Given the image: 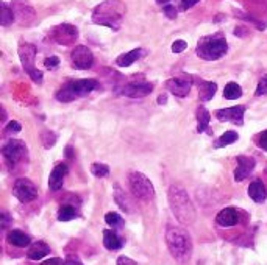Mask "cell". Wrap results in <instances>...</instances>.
I'll list each match as a JSON object with an SVG mask.
<instances>
[{
  "label": "cell",
  "instance_id": "obj_45",
  "mask_svg": "<svg viewBox=\"0 0 267 265\" xmlns=\"http://www.w3.org/2000/svg\"><path fill=\"white\" fill-rule=\"evenodd\" d=\"M41 265H64V263H63V260H61V259H58V257H52V259H47V260H44Z\"/></svg>",
  "mask_w": 267,
  "mask_h": 265
},
{
  "label": "cell",
  "instance_id": "obj_11",
  "mask_svg": "<svg viewBox=\"0 0 267 265\" xmlns=\"http://www.w3.org/2000/svg\"><path fill=\"white\" fill-rule=\"evenodd\" d=\"M50 36L55 39V42L58 44H70L74 42L77 38H78V32L74 25H60V27H55L50 33Z\"/></svg>",
  "mask_w": 267,
  "mask_h": 265
},
{
  "label": "cell",
  "instance_id": "obj_38",
  "mask_svg": "<svg viewBox=\"0 0 267 265\" xmlns=\"http://www.w3.org/2000/svg\"><path fill=\"white\" fill-rule=\"evenodd\" d=\"M197 2H199V0H181V2H180V10L181 11H186V10L192 8Z\"/></svg>",
  "mask_w": 267,
  "mask_h": 265
},
{
  "label": "cell",
  "instance_id": "obj_2",
  "mask_svg": "<svg viewBox=\"0 0 267 265\" xmlns=\"http://www.w3.org/2000/svg\"><path fill=\"white\" fill-rule=\"evenodd\" d=\"M124 13L125 7L120 0H106L94 10L92 22L103 27H110L113 30H119V23L124 17Z\"/></svg>",
  "mask_w": 267,
  "mask_h": 265
},
{
  "label": "cell",
  "instance_id": "obj_31",
  "mask_svg": "<svg viewBox=\"0 0 267 265\" xmlns=\"http://www.w3.org/2000/svg\"><path fill=\"white\" fill-rule=\"evenodd\" d=\"M41 140H42L44 149H52L57 143V134L50 130H44L41 133Z\"/></svg>",
  "mask_w": 267,
  "mask_h": 265
},
{
  "label": "cell",
  "instance_id": "obj_6",
  "mask_svg": "<svg viewBox=\"0 0 267 265\" xmlns=\"http://www.w3.org/2000/svg\"><path fill=\"white\" fill-rule=\"evenodd\" d=\"M13 194H14V197L19 201L30 203V201H33L38 197V189H36V186L30 180L19 178L14 183V186H13Z\"/></svg>",
  "mask_w": 267,
  "mask_h": 265
},
{
  "label": "cell",
  "instance_id": "obj_12",
  "mask_svg": "<svg viewBox=\"0 0 267 265\" xmlns=\"http://www.w3.org/2000/svg\"><path fill=\"white\" fill-rule=\"evenodd\" d=\"M256 162L253 158L250 156H237V167L234 170V180L236 181H242L246 180L255 168Z\"/></svg>",
  "mask_w": 267,
  "mask_h": 265
},
{
  "label": "cell",
  "instance_id": "obj_8",
  "mask_svg": "<svg viewBox=\"0 0 267 265\" xmlns=\"http://www.w3.org/2000/svg\"><path fill=\"white\" fill-rule=\"evenodd\" d=\"M192 86V78L188 75H181V77H175L166 81V87L169 92H172L177 97H186L191 91Z\"/></svg>",
  "mask_w": 267,
  "mask_h": 265
},
{
  "label": "cell",
  "instance_id": "obj_44",
  "mask_svg": "<svg viewBox=\"0 0 267 265\" xmlns=\"http://www.w3.org/2000/svg\"><path fill=\"white\" fill-rule=\"evenodd\" d=\"M117 265H136L131 259H128L127 256H120L117 257Z\"/></svg>",
  "mask_w": 267,
  "mask_h": 265
},
{
  "label": "cell",
  "instance_id": "obj_37",
  "mask_svg": "<svg viewBox=\"0 0 267 265\" xmlns=\"http://www.w3.org/2000/svg\"><path fill=\"white\" fill-rule=\"evenodd\" d=\"M44 66L47 67V69H55L57 66H60V60L57 58V56H50V58H45V61H44Z\"/></svg>",
  "mask_w": 267,
  "mask_h": 265
},
{
  "label": "cell",
  "instance_id": "obj_40",
  "mask_svg": "<svg viewBox=\"0 0 267 265\" xmlns=\"http://www.w3.org/2000/svg\"><path fill=\"white\" fill-rule=\"evenodd\" d=\"M258 145L262 149V150H267V131H262L259 134V139H258Z\"/></svg>",
  "mask_w": 267,
  "mask_h": 265
},
{
  "label": "cell",
  "instance_id": "obj_39",
  "mask_svg": "<svg viewBox=\"0 0 267 265\" xmlns=\"http://www.w3.org/2000/svg\"><path fill=\"white\" fill-rule=\"evenodd\" d=\"M164 14L169 19H175L177 17V8L172 7V5H167V7H164Z\"/></svg>",
  "mask_w": 267,
  "mask_h": 265
},
{
  "label": "cell",
  "instance_id": "obj_19",
  "mask_svg": "<svg viewBox=\"0 0 267 265\" xmlns=\"http://www.w3.org/2000/svg\"><path fill=\"white\" fill-rule=\"evenodd\" d=\"M48 253H50V248H48V245L45 242H41V240H39V242H35L30 247V250L27 253V257L30 260H39V259H44Z\"/></svg>",
  "mask_w": 267,
  "mask_h": 265
},
{
  "label": "cell",
  "instance_id": "obj_23",
  "mask_svg": "<svg viewBox=\"0 0 267 265\" xmlns=\"http://www.w3.org/2000/svg\"><path fill=\"white\" fill-rule=\"evenodd\" d=\"M196 114H197V120H199L197 133H208V134H211L212 131L208 128L209 127V112L206 111V108L205 106H199Z\"/></svg>",
  "mask_w": 267,
  "mask_h": 265
},
{
  "label": "cell",
  "instance_id": "obj_35",
  "mask_svg": "<svg viewBox=\"0 0 267 265\" xmlns=\"http://www.w3.org/2000/svg\"><path fill=\"white\" fill-rule=\"evenodd\" d=\"M188 49V44H186V41H183V39H177L174 44H172V52L174 53H181V52H184Z\"/></svg>",
  "mask_w": 267,
  "mask_h": 265
},
{
  "label": "cell",
  "instance_id": "obj_25",
  "mask_svg": "<svg viewBox=\"0 0 267 265\" xmlns=\"http://www.w3.org/2000/svg\"><path fill=\"white\" fill-rule=\"evenodd\" d=\"M55 97H57L60 102L67 103V102L75 100V99L78 97V95H77V92H75V89H74V84H72V83H67V84H64V86L57 92Z\"/></svg>",
  "mask_w": 267,
  "mask_h": 265
},
{
  "label": "cell",
  "instance_id": "obj_20",
  "mask_svg": "<svg viewBox=\"0 0 267 265\" xmlns=\"http://www.w3.org/2000/svg\"><path fill=\"white\" fill-rule=\"evenodd\" d=\"M114 200H116V203H117L120 208H122L125 212H133L131 198L125 194V190H122L117 184L114 186Z\"/></svg>",
  "mask_w": 267,
  "mask_h": 265
},
{
  "label": "cell",
  "instance_id": "obj_43",
  "mask_svg": "<svg viewBox=\"0 0 267 265\" xmlns=\"http://www.w3.org/2000/svg\"><path fill=\"white\" fill-rule=\"evenodd\" d=\"M11 215L7 214V212H2V229H5L8 225H11Z\"/></svg>",
  "mask_w": 267,
  "mask_h": 265
},
{
  "label": "cell",
  "instance_id": "obj_28",
  "mask_svg": "<svg viewBox=\"0 0 267 265\" xmlns=\"http://www.w3.org/2000/svg\"><path fill=\"white\" fill-rule=\"evenodd\" d=\"M58 220L60 222H69V220H74L78 217V212L74 206H70V204H64L58 209Z\"/></svg>",
  "mask_w": 267,
  "mask_h": 265
},
{
  "label": "cell",
  "instance_id": "obj_17",
  "mask_svg": "<svg viewBox=\"0 0 267 265\" xmlns=\"http://www.w3.org/2000/svg\"><path fill=\"white\" fill-rule=\"evenodd\" d=\"M249 197L255 201V203H264L267 198V190L262 184L261 180H255L250 183L249 186Z\"/></svg>",
  "mask_w": 267,
  "mask_h": 265
},
{
  "label": "cell",
  "instance_id": "obj_16",
  "mask_svg": "<svg viewBox=\"0 0 267 265\" xmlns=\"http://www.w3.org/2000/svg\"><path fill=\"white\" fill-rule=\"evenodd\" d=\"M19 56L22 60V64H23V69L25 72L29 69H33L35 67V56H36V49L35 45L32 44H23L20 49H19Z\"/></svg>",
  "mask_w": 267,
  "mask_h": 265
},
{
  "label": "cell",
  "instance_id": "obj_15",
  "mask_svg": "<svg viewBox=\"0 0 267 265\" xmlns=\"http://www.w3.org/2000/svg\"><path fill=\"white\" fill-rule=\"evenodd\" d=\"M66 175H67V165L66 164L61 162V164L55 165V168L50 173V178H48V187H50V190H54V192L60 190Z\"/></svg>",
  "mask_w": 267,
  "mask_h": 265
},
{
  "label": "cell",
  "instance_id": "obj_42",
  "mask_svg": "<svg viewBox=\"0 0 267 265\" xmlns=\"http://www.w3.org/2000/svg\"><path fill=\"white\" fill-rule=\"evenodd\" d=\"M64 265H83V263H82V260L77 256H69L64 260Z\"/></svg>",
  "mask_w": 267,
  "mask_h": 265
},
{
  "label": "cell",
  "instance_id": "obj_14",
  "mask_svg": "<svg viewBox=\"0 0 267 265\" xmlns=\"http://www.w3.org/2000/svg\"><path fill=\"white\" fill-rule=\"evenodd\" d=\"M216 222H217V225L224 226V228L234 226L239 222V214L234 208H225L216 215Z\"/></svg>",
  "mask_w": 267,
  "mask_h": 265
},
{
  "label": "cell",
  "instance_id": "obj_3",
  "mask_svg": "<svg viewBox=\"0 0 267 265\" xmlns=\"http://www.w3.org/2000/svg\"><path fill=\"white\" fill-rule=\"evenodd\" d=\"M166 245L169 253L178 262H186L192 253L191 237L183 228H169L166 232Z\"/></svg>",
  "mask_w": 267,
  "mask_h": 265
},
{
  "label": "cell",
  "instance_id": "obj_29",
  "mask_svg": "<svg viewBox=\"0 0 267 265\" xmlns=\"http://www.w3.org/2000/svg\"><path fill=\"white\" fill-rule=\"evenodd\" d=\"M0 23H2V27H10L11 23L14 22V11L7 7L5 4L0 5Z\"/></svg>",
  "mask_w": 267,
  "mask_h": 265
},
{
  "label": "cell",
  "instance_id": "obj_27",
  "mask_svg": "<svg viewBox=\"0 0 267 265\" xmlns=\"http://www.w3.org/2000/svg\"><path fill=\"white\" fill-rule=\"evenodd\" d=\"M237 139H239V134L236 131H227L214 142V149H224L227 145H231V143L237 142Z\"/></svg>",
  "mask_w": 267,
  "mask_h": 265
},
{
  "label": "cell",
  "instance_id": "obj_21",
  "mask_svg": "<svg viewBox=\"0 0 267 265\" xmlns=\"http://www.w3.org/2000/svg\"><path fill=\"white\" fill-rule=\"evenodd\" d=\"M144 53H145V52H144L142 49H135V50H131V52H128V53L120 55V56L116 60V64L120 66V67H128V66H131L135 61H138L139 58H142Z\"/></svg>",
  "mask_w": 267,
  "mask_h": 265
},
{
  "label": "cell",
  "instance_id": "obj_7",
  "mask_svg": "<svg viewBox=\"0 0 267 265\" xmlns=\"http://www.w3.org/2000/svg\"><path fill=\"white\" fill-rule=\"evenodd\" d=\"M2 153L7 158L8 164L16 165L17 162L22 161V158H25V155H27V145L22 140H19V139H11L7 143V145L4 147Z\"/></svg>",
  "mask_w": 267,
  "mask_h": 265
},
{
  "label": "cell",
  "instance_id": "obj_13",
  "mask_svg": "<svg viewBox=\"0 0 267 265\" xmlns=\"http://www.w3.org/2000/svg\"><path fill=\"white\" fill-rule=\"evenodd\" d=\"M152 91H153V86L150 83H131L122 89V95L130 99H141L149 95Z\"/></svg>",
  "mask_w": 267,
  "mask_h": 265
},
{
  "label": "cell",
  "instance_id": "obj_10",
  "mask_svg": "<svg viewBox=\"0 0 267 265\" xmlns=\"http://www.w3.org/2000/svg\"><path fill=\"white\" fill-rule=\"evenodd\" d=\"M244 112L246 106H233L225 109H217L214 115L221 120V122H234L236 125H242L244 122Z\"/></svg>",
  "mask_w": 267,
  "mask_h": 265
},
{
  "label": "cell",
  "instance_id": "obj_5",
  "mask_svg": "<svg viewBox=\"0 0 267 265\" xmlns=\"http://www.w3.org/2000/svg\"><path fill=\"white\" fill-rule=\"evenodd\" d=\"M128 184L131 189V194L144 201H150L155 197V187L152 181L141 172H131L128 175Z\"/></svg>",
  "mask_w": 267,
  "mask_h": 265
},
{
  "label": "cell",
  "instance_id": "obj_1",
  "mask_svg": "<svg viewBox=\"0 0 267 265\" xmlns=\"http://www.w3.org/2000/svg\"><path fill=\"white\" fill-rule=\"evenodd\" d=\"M169 204H171V209L180 223L183 225L194 223L197 212L188 195V192L181 186L178 184L171 186V189H169Z\"/></svg>",
  "mask_w": 267,
  "mask_h": 265
},
{
  "label": "cell",
  "instance_id": "obj_24",
  "mask_svg": "<svg viewBox=\"0 0 267 265\" xmlns=\"http://www.w3.org/2000/svg\"><path fill=\"white\" fill-rule=\"evenodd\" d=\"M72 84H74V89H75L78 97L88 95L89 92H92L97 87V81L95 80H78V81H72Z\"/></svg>",
  "mask_w": 267,
  "mask_h": 265
},
{
  "label": "cell",
  "instance_id": "obj_30",
  "mask_svg": "<svg viewBox=\"0 0 267 265\" xmlns=\"http://www.w3.org/2000/svg\"><path fill=\"white\" fill-rule=\"evenodd\" d=\"M224 95L228 100H237L242 95V89L237 83H228L224 89Z\"/></svg>",
  "mask_w": 267,
  "mask_h": 265
},
{
  "label": "cell",
  "instance_id": "obj_32",
  "mask_svg": "<svg viewBox=\"0 0 267 265\" xmlns=\"http://www.w3.org/2000/svg\"><path fill=\"white\" fill-rule=\"evenodd\" d=\"M105 222L111 226V228H124V219L116 212H108L105 215Z\"/></svg>",
  "mask_w": 267,
  "mask_h": 265
},
{
  "label": "cell",
  "instance_id": "obj_34",
  "mask_svg": "<svg viewBox=\"0 0 267 265\" xmlns=\"http://www.w3.org/2000/svg\"><path fill=\"white\" fill-rule=\"evenodd\" d=\"M27 74H29V77L35 81V83H38V84H41L42 83V72L41 70H38L36 67H33V69H29L27 70Z\"/></svg>",
  "mask_w": 267,
  "mask_h": 265
},
{
  "label": "cell",
  "instance_id": "obj_47",
  "mask_svg": "<svg viewBox=\"0 0 267 265\" xmlns=\"http://www.w3.org/2000/svg\"><path fill=\"white\" fill-rule=\"evenodd\" d=\"M156 2H158V4H167L169 0H156Z\"/></svg>",
  "mask_w": 267,
  "mask_h": 265
},
{
  "label": "cell",
  "instance_id": "obj_33",
  "mask_svg": "<svg viewBox=\"0 0 267 265\" xmlns=\"http://www.w3.org/2000/svg\"><path fill=\"white\" fill-rule=\"evenodd\" d=\"M91 173L97 178H103L110 173V167L102 164V162H94L91 165Z\"/></svg>",
  "mask_w": 267,
  "mask_h": 265
},
{
  "label": "cell",
  "instance_id": "obj_4",
  "mask_svg": "<svg viewBox=\"0 0 267 265\" xmlns=\"http://www.w3.org/2000/svg\"><path fill=\"white\" fill-rule=\"evenodd\" d=\"M228 50V44L224 38H211L200 41L199 47L196 49V53L199 58L206 61H214L222 58Z\"/></svg>",
  "mask_w": 267,
  "mask_h": 265
},
{
  "label": "cell",
  "instance_id": "obj_22",
  "mask_svg": "<svg viewBox=\"0 0 267 265\" xmlns=\"http://www.w3.org/2000/svg\"><path fill=\"white\" fill-rule=\"evenodd\" d=\"M103 245H105L106 250L114 251V250H119L120 247H122V240L119 239V235L114 231L105 229L103 231Z\"/></svg>",
  "mask_w": 267,
  "mask_h": 265
},
{
  "label": "cell",
  "instance_id": "obj_26",
  "mask_svg": "<svg viewBox=\"0 0 267 265\" xmlns=\"http://www.w3.org/2000/svg\"><path fill=\"white\" fill-rule=\"evenodd\" d=\"M216 91H217L216 83L202 81V83H200V92H199V97H200V100H202V102H209V100L214 97Z\"/></svg>",
  "mask_w": 267,
  "mask_h": 265
},
{
  "label": "cell",
  "instance_id": "obj_9",
  "mask_svg": "<svg viewBox=\"0 0 267 265\" xmlns=\"http://www.w3.org/2000/svg\"><path fill=\"white\" fill-rule=\"evenodd\" d=\"M72 63H74V67L78 70H86L92 66L94 63V56L91 53V50L85 45H77L74 52H72Z\"/></svg>",
  "mask_w": 267,
  "mask_h": 265
},
{
  "label": "cell",
  "instance_id": "obj_41",
  "mask_svg": "<svg viewBox=\"0 0 267 265\" xmlns=\"http://www.w3.org/2000/svg\"><path fill=\"white\" fill-rule=\"evenodd\" d=\"M8 130H10L11 133H19V131L22 130V125H20L19 122H16V120H11V122L8 124Z\"/></svg>",
  "mask_w": 267,
  "mask_h": 265
},
{
  "label": "cell",
  "instance_id": "obj_46",
  "mask_svg": "<svg viewBox=\"0 0 267 265\" xmlns=\"http://www.w3.org/2000/svg\"><path fill=\"white\" fill-rule=\"evenodd\" d=\"M158 103H161V105L166 103V95H161V97H158Z\"/></svg>",
  "mask_w": 267,
  "mask_h": 265
},
{
  "label": "cell",
  "instance_id": "obj_36",
  "mask_svg": "<svg viewBox=\"0 0 267 265\" xmlns=\"http://www.w3.org/2000/svg\"><path fill=\"white\" fill-rule=\"evenodd\" d=\"M255 94H256V95H265V94H267V75H264V77L259 80Z\"/></svg>",
  "mask_w": 267,
  "mask_h": 265
},
{
  "label": "cell",
  "instance_id": "obj_18",
  "mask_svg": "<svg viewBox=\"0 0 267 265\" xmlns=\"http://www.w3.org/2000/svg\"><path fill=\"white\" fill-rule=\"evenodd\" d=\"M8 242L11 244V245H14V247H19V248H22V247H29L30 245V237L23 232V231H20V229H13V231H10L8 232Z\"/></svg>",
  "mask_w": 267,
  "mask_h": 265
}]
</instances>
